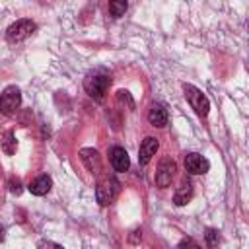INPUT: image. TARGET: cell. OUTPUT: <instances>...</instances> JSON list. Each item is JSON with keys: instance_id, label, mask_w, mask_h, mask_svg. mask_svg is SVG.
Masks as SVG:
<instances>
[{"instance_id": "1", "label": "cell", "mask_w": 249, "mask_h": 249, "mask_svg": "<svg viewBox=\"0 0 249 249\" xmlns=\"http://www.w3.org/2000/svg\"><path fill=\"white\" fill-rule=\"evenodd\" d=\"M109 82H111V78H109V74L105 70H95V72H89L86 76L84 89H86V93L89 97H93L95 101H101L105 91H107V88H109Z\"/></svg>"}, {"instance_id": "2", "label": "cell", "mask_w": 249, "mask_h": 249, "mask_svg": "<svg viewBox=\"0 0 249 249\" xmlns=\"http://www.w3.org/2000/svg\"><path fill=\"white\" fill-rule=\"evenodd\" d=\"M183 93H185V99L189 101L191 109H193L200 119H204V117L208 115V111H210V101H208V97H206L196 86H193V84H183Z\"/></svg>"}, {"instance_id": "3", "label": "cell", "mask_w": 249, "mask_h": 249, "mask_svg": "<svg viewBox=\"0 0 249 249\" xmlns=\"http://www.w3.org/2000/svg\"><path fill=\"white\" fill-rule=\"evenodd\" d=\"M119 191H121V183L115 177H105L103 181H99V185L95 189V198L101 206H109L117 198Z\"/></svg>"}, {"instance_id": "4", "label": "cell", "mask_w": 249, "mask_h": 249, "mask_svg": "<svg viewBox=\"0 0 249 249\" xmlns=\"http://www.w3.org/2000/svg\"><path fill=\"white\" fill-rule=\"evenodd\" d=\"M37 29V23L31 21V19H18L16 23H12L8 29H6V39L10 43H19L27 37H31Z\"/></svg>"}, {"instance_id": "5", "label": "cell", "mask_w": 249, "mask_h": 249, "mask_svg": "<svg viewBox=\"0 0 249 249\" xmlns=\"http://www.w3.org/2000/svg\"><path fill=\"white\" fill-rule=\"evenodd\" d=\"M19 105H21L19 88L8 86V88L0 93V113H4V115H14Z\"/></svg>"}, {"instance_id": "6", "label": "cell", "mask_w": 249, "mask_h": 249, "mask_svg": "<svg viewBox=\"0 0 249 249\" xmlns=\"http://www.w3.org/2000/svg\"><path fill=\"white\" fill-rule=\"evenodd\" d=\"M175 169H177V163L171 160V158H163L160 163H158V171H156V187L160 189H165L171 185V179L175 175Z\"/></svg>"}, {"instance_id": "7", "label": "cell", "mask_w": 249, "mask_h": 249, "mask_svg": "<svg viewBox=\"0 0 249 249\" xmlns=\"http://www.w3.org/2000/svg\"><path fill=\"white\" fill-rule=\"evenodd\" d=\"M185 169L191 173V175H204L208 169H210V161L196 154V152H191L185 156Z\"/></svg>"}, {"instance_id": "8", "label": "cell", "mask_w": 249, "mask_h": 249, "mask_svg": "<svg viewBox=\"0 0 249 249\" xmlns=\"http://www.w3.org/2000/svg\"><path fill=\"white\" fill-rule=\"evenodd\" d=\"M109 161H111L113 169L119 171V173H124V171H128V167H130L128 154H126V150L121 148V146H113V148L109 150Z\"/></svg>"}, {"instance_id": "9", "label": "cell", "mask_w": 249, "mask_h": 249, "mask_svg": "<svg viewBox=\"0 0 249 249\" xmlns=\"http://www.w3.org/2000/svg\"><path fill=\"white\" fill-rule=\"evenodd\" d=\"M158 148H160L158 138L146 136V138L142 140V144H140V150H138V163H140V165H146V163L156 156Z\"/></svg>"}, {"instance_id": "10", "label": "cell", "mask_w": 249, "mask_h": 249, "mask_svg": "<svg viewBox=\"0 0 249 249\" xmlns=\"http://www.w3.org/2000/svg\"><path fill=\"white\" fill-rule=\"evenodd\" d=\"M80 158H82V161L86 163L88 171H91V173H95V175L101 171V158H99V152H97V150H93V148H84V150H80Z\"/></svg>"}, {"instance_id": "11", "label": "cell", "mask_w": 249, "mask_h": 249, "mask_svg": "<svg viewBox=\"0 0 249 249\" xmlns=\"http://www.w3.org/2000/svg\"><path fill=\"white\" fill-rule=\"evenodd\" d=\"M148 121H150V124L156 126V128L165 126V124H167V111H165V107H163L161 103H154V105L150 107V111H148Z\"/></svg>"}, {"instance_id": "12", "label": "cell", "mask_w": 249, "mask_h": 249, "mask_svg": "<svg viewBox=\"0 0 249 249\" xmlns=\"http://www.w3.org/2000/svg\"><path fill=\"white\" fill-rule=\"evenodd\" d=\"M51 187H53V179H51L49 175H39V177H35V179L27 185L29 193L35 195V196H43V195H47V193L51 191Z\"/></svg>"}, {"instance_id": "13", "label": "cell", "mask_w": 249, "mask_h": 249, "mask_svg": "<svg viewBox=\"0 0 249 249\" xmlns=\"http://www.w3.org/2000/svg\"><path fill=\"white\" fill-rule=\"evenodd\" d=\"M191 198H193V185H191V181H183L181 187H179V189L175 191V195H173V202H175L177 206H183V204H187Z\"/></svg>"}, {"instance_id": "14", "label": "cell", "mask_w": 249, "mask_h": 249, "mask_svg": "<svg viewBox=\"0 0 249 249\" xmlns=\"http://www.w3.org/2000/svg\"><path fill=\"white\" fill-rule=\"evenodd\" d=\"M16 148H18L16 136H14L12 130H8V132L4 134V138H2V152H4L6 156H12V154H16Z\"/></svg>"}, {"instance_id": "15", "label": "cell", "mask_w": 249, "mask_h": 249, "mask_svg": "<svg viewBox=\"0 0 249 249\" xmlns=\"http://www.w3.org/2000/svg\"><path fill=\"white\" fill-rule=\"evenodd\" d=\"M126 8H128V4L123 2V0H113V2H109V12H111L113 18H121V16H124Z\"/></svg>"}, {"instance_id": "16", "label": "cell", "mask_w": 249, "mask_h": 249, "mask_svg": "<svg viewBox=\"0 0 249 249\" xmlns=\"http://www.w3.org/2000/svg\"><path fill=\"white\" fill-rule=\"evenodd\" d=\"M204 241H206V245H208L210 249L218 247V243H220V231L214 230V228H208V230L204 231Z\"/></svg>"}, {"instance_id": "17", "label": "cell", "mask_w": 249, "mask_h": 249, "mask_svg": "<svg viewBox=\"0 0 249 249\" xmlns=\"http://www.w3.org/2000/svg\"><path fill=\"white\" fill-rule=\"evenodd\" d=\"M8 187H10V193L16 195V196H19L21 191H23V185H21V181H19L18 177H12V179L8 181Z\"/></svg>"}, {"instance_id": "18", "label": "cell", "mask_w": 249, "mask_h": 249, "mask_svg": "<svg viewBox=\"0 0 249 249\" xmlns=\"http://www.w3.org/2000/svg\"><path fill=\"white\" fill-rule=\"evenodd\" d=\"M177 249H198V245L195 243V239H193V237H185V239H181V241H179Z\"/></svg>"}, {"instance_id": "19", "label": "cell", "mask_w": 249, "mask_h": 249, "mask_svg": "<svg viewBox=\"0 0 249 249\" xmlns=\"http://www.w3.org/2000/svg\"><path fill=\"white\" fill-rule=\"evenodd\" d=\"M37 249H64V247H62V245H58V243H54V241L41 239V241L37 243Z\"/></svg>"}, {"instance_id": "20", "label": "cell", "mask_w": 249, "mask_h": 249, "mask_svg": "<svg viewBox=\"0 0 249 249\" xmlns=\"http://www.w3.org/2000/svg\"><path fill=\"white\" fill-rule=\"evenodd\" d=\"M138 235L142 237V231H140V230H134V231H132V235H130V241H132V243H136V239H138Z\"/></svg>"}, {"instance_id": "21", "label": "cell", "mask_w": 249, "mask_h": 249, "mask_svg": "<svg viewBox=\"0 0 249 249\" xmlns=\"http://www.w3.org/2000/svg\"><path fill=\"white\" fill-rule=\"evenodd\" d=\"M2 241H4V228L0 226V243H2Z\"/></svg>"}]
</instances>
